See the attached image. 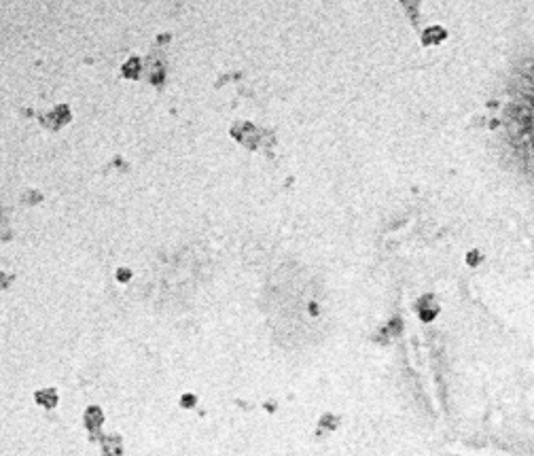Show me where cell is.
Instances as JSON below:
<instances>
[{
    "label": "cell",
    "mask_w": 534,
    "mask_h": 456,
    "mask_svg": "<svg viewBox=\"0 0 534 456\" xmlns=\"http://www.w3.org/2000/svg\"><path fill=\"white\" fill-rule=\"evenodd\" d=\"M36 401H39L41 405H45V407H55V403H57V393L53 391V388H45V391H39V393H36Z\"/></svg>",
    "instance_id": "cell-3"
},
{
    "label": "cell",
    "mask_w": 534,
    "mask_h": 456,
    "mask_svg": "<svg viewBox=\"0 0 534 456\" xmlns=\"http://www.w3.org/2000/svg\"><path fill=\"white\" fill-rule=\"evenodd\" d=\"M102 422H104V414H102V409L100 407H89L87 412H85V424H87V429L89 431H97L102 427Z\"/></svg>",
    "instance_id": "cell-2"
},
{
    "label": "cell",
    "mask_w": 534,
    "mask_h": 456,
    "mask_svg": "<svg viewBox=\"0 0 534 456\" xmlns=\"http://www.w3.org/2000/svg\"><path fill=\"white\" fill-rule=\"evenodd\" d=\"M117 276H119V280H121V282L130 280V270H119V272H117Z\"/></svg>",
    "instance_id": "cell-8"
},
{
    "label": "cell",
    "mask_w": 534,
    "mask_h": 456,
    "mask_svg": "<svg viewBox=\"0 0 534 456\" xmlns=\"http://www.w3.org/2000/svg\"><path fill=\"white\" fill-rule=\"evenodd\" d=\"M195 405V397L193 395H185L183 397V407H193Z\"/></svg>",
    "instance_id": "cell-7"
},
{
    "label": "cell",
    "mask_w": 534,
    "mask_h": 456,
    "mask_svg": "<svg viewBox=\"0 0 534 456\" xmlns=\"http://www.w3.org/2000/svg\"><path fill=\"white\" fill-rule=\"evenodd\" d=\"M322 427L335 429V427H337V418H335V416H325V418L320 420V429H322Z\"/></svg>",
    "instance_id": "cell-6"
},
{
    "label": "cell",
    "mask_w": 534,
    "mask_h": 456,
    "mask_svg": "<svg viewBox=\"0 0 534 456\" xmlns=\"http://www.w3.org/2000/svg\"><path fill=\"white\" fill-rule=\"evenodd\" d=\"M121 437L119 435H110L104 439V454L106 456H117V454H121Z\"/></svg>",
    "instance_id": "cell-4"
},
{
    "label": "cell",
    "mask_w": 534,
    "mask_h": 456,
    "mask_svg": "<svg viewBox=\"0 0 534 456\" xmlns=\"http://www.w3.org/2000/svg\"><path fill=\"white\" fill-rule=\"evenodd\" d=\"M70 117H72L70 108L66 106V104H59V106H55L49 115L43 117V123L47 125V128H62V125H66L70 121Z\"/></svg>",
    "instance_id": "cell-1"
},
{
    "label": "cell",
    "mask_w": 534,
    "mask_h": 456,
    "mask_svg": "<svg viewBox=\"0 0 534 456\" xmlns=\"http://www.w3.org/2000/svg\"><path fill=\"white\" fill-rule=\"evenodd\" d=\"M140 68H142V64H140V57H130L127 62L123 64V74L127 79H136L138 74H140Z\"/></svg>",
    "instance_id": "cell-5"
}]
</instances>
